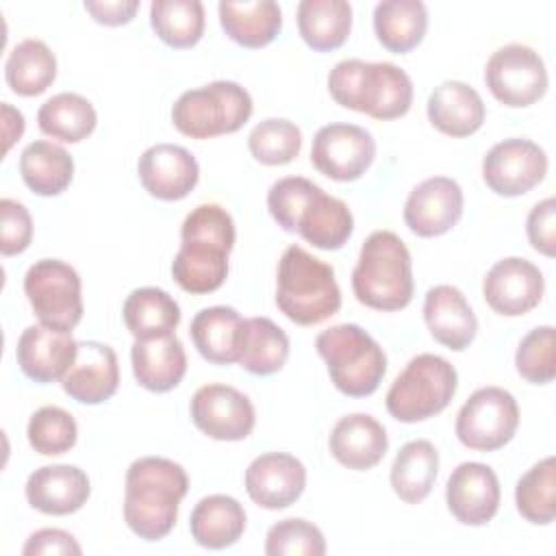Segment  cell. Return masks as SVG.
<instances>
[{"instance_id": "16", "label": "cell", "mask_w": 556, "mask_h": 556, "mask_svg": "<svg viewBox=\"0 0 556 556\" xmlns=\"http://www.w3.org/2000/svg\"><path fill=\"white\" fill-rule=\"evenodd\" d=\"M545 280L541 269L521 256H506L497 261L482 280V295L486 304L504 317H519L530 313L543 298Z\"/></svg>"}, {"instance_id": "15", "label": "cell", "mask_w": 556, "mask_h": 556, "mask_svg": "<svg viewBox=\"0 0 556 556\" xmlns=\"http://www.w3.org/2000/svg\"><path fill=\"white\" fill-rule=\"evenodd\" d=\"M191 421L215 441H243L252 434L256 413L245 393L230 384H204L189 404Z\"/></svg>"}, {"instance_id": "29", "label": "cell", "mask_w": 556, "mask_h": 556, "mask_svg": "<svg viewBox=\"0 0 556 556\" xmlns=\"http://www.w3.org/2000/svg\"><path fill=\"white\" fill-rule=\"evenodd\" d=\"M289 356V337L269 317L243 319L237 343V363L254 376H271Z\"/></svg>"}, {"instance_id": "33", "label": "cell", "mask_w": 556, "mask_h": 556, "mask_svg": "<svg viewBox=\"0 0 556 556\" xmlns=\"http://www.w3.org/2000/svg\"><path fill=\"white\" fill-rule=\"evenodd\" d=\"M352 28V4L345 0H302L298 30L315 52H332L345 43Z\"/></svg>"}, {"instance_id": "31", "label": "cell", "mask_w": 556, "mask_h": 556, "mask_svg": "<svg viewBox=\"0 0 556 556\" xmlns=\"http://www.w3.org/2000/svg\"><path fill=\"white\" fill-rule=\"evenodd\" d=\"M428 30V11L421 0H384L374 9L376 39L395 54L417 48Z\"/></svg>"}, {"instance_id": "3", "label": "cell", "mask_w": 556, "mask_h": 556, "mask_svg": "<svg viewBox=\"0 0 556 556\" xmlns=\"http://www.w3.org/2000/svg\"><path fill=\"white\" fill-rule=\"evenodd\" d=\"M189 491L182 465L163 456H143L130 463L124 489V521L143 541L165 539L178 519Z\"/></svg>"}, {"instance_id": "4", "label": "cell", "mask_w": 556, "mask_h": 556, "mask_svg": "<svg viewBox=\"0 0 556 556\" xmlns=\"http://www.w3.org/2000/svg\"><path fill=\"white\" fill-rule=\"evenodd\" d=\"M328 91L337 104L374 119H397L413 104L410 76L389 61L343 59L328 74Z\"/></svg>"}, {"instance_id": "7", "label": "cell", "mask_w": 556, "mask_h": 556, "mask_svg": "<svg viewBox=\"0 0 556 556\" xmlns=\"http://www.w3.org/2000/svg\"><path fill=\"white\" fill-rule=\"evenodd\" d=\"M315 348L326 361L332 384L343 395L367 397L380 387L387 374L382 348L356 324H337L321 330Z\"/></svg>"}, {"instance_id": "11", "label": "cell", "mask_w": 556, "mask_h": 556, "mask_svg": "<svg viewBox=\"0 0 556 556\" xmlns=\"http://www.w3.org/2000/svg\"><path fill=\"white\" fill-rule=\"evenodd\" d=\"M519 406L510 391L482 387L469 395L456 415L458 441L476 452H495L517 432Z\"/></svg>"}, {"instance_id": "22", "label": "cell", "mask_w": 556, "mask_h": 556, "mask_svg": "<svg viewBox=\"0 0 556 556\" xmlns=\"http://www.w3.org/2000/svg\"><path fill=\"white\" fill-rule=\"evenodd\" d=\"M119 384L117 354L111 345L100 341H78V352L65 376L63 391L80 404H102L111 400Z\"/></svg>"}, {"instance_id": "38", "label": "cell", "mask_w": 556, "mask_h": 556, "mask_svg": "<svg viewBox=\"0 0 556 556\" xmlns=\"http://www.w3.org/2000/svg\"><path fill=\"white\" fill-rule=\"evenodd\" d=\"M98 124V115L93 104L72 91L56 93L48 98L37 111V126L43 135L65 141L78 143L87 139Z\"/></svg>"}, {"instance_id": "5", "label": "cell", "mask_w": 556, "mask_h": 556, "mask_svg": "<svg viewBox=\"0 0 556 556\" xmlns=\"http://www.w3.org/2000/svg\"><path fill=\"white\" fill-rule=\"evenodd\" d=\"M276 306L300 326L326 321L341 308L334 269L302 245H289L278 261Z\"/></svg>"}, {"instance_id": "14", "label": "cell", "mask_w": 556, "mask_h": 556, "mask_svg": "<svg viewBox=\"0 0 556 556\" xmlns=\"http://www.w3.org/2000/svg\"><path fill=\"white\" fill-rule=\"evenodd\" d=\"M547 174L545 150L521 137L495 143L482 159V178L486 187L504 198H517L534 189Z\"/></svg>"}, {"instance_id": "13", "label": "cell", "mask_w": 556, "mask_h": 556, "mask_svg": "<svg viewBox=\"0 0 556 556\" xmlns=\"http://www.w3.org/2000/svg\"><path fill=\"white\" fill-rule=\"evenodd\" d=\"M376 159V139L356 124H326L313 137L311 163L330 180H358Z\"/></svg>"}, {"instance_id": "24", "label": "cell", "mask_w": 556, "mask_h": 556, "mask_svg": "<svg viewBox=\"0 0 556 556\" xmlns=\"http://www.w3.org/2000/svg\"><path fill=\"white\" fill-rule=\"evenodd\" d=\"M424 319L434 341L463 352L478 332V319L460 289L452 285L430 287L424 300Z\"/></svg>"}, {"instance_id": "34", "label": "cell", "mask_w": 556, "mask_h": 556, "mask_svg": "<svg viewBox=\"0 0 556 556\" xmlns=\"http://www.w3.org/2000/svg\"><path fill=\"white\" fill-rule=\"evenodd\" d=\"M24 185L43 198L63 193L74 178L72 154L52 141H33L20 154Z\"/></svg>"}, {"instance_id": "48", "label": "cell", "mask_w": 556, "mask_h": 556, "mask_svg": "<svg viewBox=\"0 0 556 556\" xmlns=\"http://www.w3.org/2000/svg\"><path fill=\"white\" fill-rule=\"evenodd\" d=\"M85 9L91 13V17L98 24L104 26H122L128 24L137 9H139V0H85Z\"/></svg>"}, {"instance_id": "23", "label": "cell", "mask_w": 556, "mask_h": 556, "mask_svg": "<svg viewBox=\"0 0 556 556\" xmlns=\"http://www.w3.org/2000/svg\"><path fill=\"white\" fill-rule=\"evenodd\" d=\"M24 493L28 504L43 515H72L87 504L91 484L76 465H46L28 476Z\"/></svg>"}, {"instance_id": "36", "label": "cell", "mask_w": 556, "mask_h": 556, "mask_svg": "<svg viewBox=\"0 0 556 556\" xmlns=\"http://www.w3.org/2000/svg\"><path fill=\"white\" fill-rule=\"evenodd\" d=\"M241 315L232 306H208L195 313L189 326L195 350L213 365L237 363Z\"/></svg>"}, {"instance_id": "2", "label": "cell", "mask_w": 556, "mask_h": 556, "mask_svg": "<svg viewBox=\"0 0 556 556\" xmlns=\"http://www.w3.org/2000/svg\"><path fill=\"white\" fill-rule=\"evenodd\" d=\"M235 237V222L224 206L198 204L182 222V243L172 261V276L178 287L193 295L217 291L228 276Z\"/></svg>"}, {"instance_id": "44", "label": "cell", "mask_w": 556, "mask_h": 556, "mask_svg": "<svg viewBox=\"0 0 556 556\" xmlns=\"http://www.w3.org/2000/svg\"><path fill=\"white\" fill-rule=\"evenodd\" d=\"M267 556H324L326 539L321 530L300 517L274 523L265 536Z\"/></svg>"}, {"instance_id": "10", "label": "cell", "mask_w": 556, "mask_h": 556, "mask_svg": "<svg viewBox=\"0 0 556 556\" xmlns=\"http://www.w3.org/2000/svg\"><path fill=\"white\" fill-rule=\"evenodd\" d=\"M24 293L46 326L74 330L83 319L78 271L59 258L35 261L24 276Z\"/></svg>"}, {"instance_id": "19", "label": "cell", "mask_w": 556, "mask_h": 556, "mask_svg": "<svg viewBox=\"0 0 556 556\" xmlns=\"http://www.w3.org/2000/svg\"><path fill=\"white\" fill-rule=\"evenodd\" d=\"M76 352L78 341H74L72 330L35 324L20 334L15 358L26 378L39 384H50L65 376Z\"/></svg>"}, {"instance_id": "37", "label": "cell", "mask_w": 556, "mask_h": 556, "mask_svg": "<svg viewBox=\"0 0 556 556\" xmlns=\"http://www.w3.org/2000/svg\"><path fill=\"white\" fill-rule=\"evenodd\" d=\"M4 78L17 96L33 98L43 93L56 78L54 52L41 39L20 41L7 56Z\"/></svg>"}, {"instance_id": "1", "label": "cell", "mask_w": 556, "mask_h": 556, "mask_svg": "<svg viewBox=\"0 0 556 556\" xmlns=\"http://www.w3.org/2000/svg\"><path fill=\"white\" fill-rule=\"evenodd\" d=\"M267 208L282 230L298 232L319 250L343 248L354 230L348 204L302 176L276 180L267 191Z\"/></svg>"}, {"instance_id": "46", "label": "cell", "mask_w": 556, "mask_h": 556, "mask_svg": "<svg viewBox=\"0 0 556 556\" xmlns=\"http://www.w3.org/2000/svg\"><path fill=\"white\" fill-rule=\"evenodd\" d=\"M526 235L530 245L536 252L549 258L556 254V200L554 198H545L530 208L526 219Z\"/></svg>"}, {"instance_id": "43", "label": "cell", "mask_w": 556, "mask_h": 556, "mask_svg": "<svg viewBox=\"0 0 556 556\" xmlns=\"http://www.w3.org/2000/svg\"><path fill=\"white\" fill-rule=\"evenodd\" d=\"M517 374L530 384H547L556 376V332L552 326L530 330L515 352Z\"/></svg>"}, {"instance_id": "26", "label": "cell", "mask_w": 556, "mask_h": 556, "mask_svg": "<svg viewBox=\"0 0 556 556\" xmlns=\"http://www.w3.org/2000/svg\"><path fill=\"white\" fill-rule=\"evenodd\" d=\"M430 124L447 137H469L484 124V102L480 93L463 80L437 85L426 104Z\"/></svg>"}, {"instance_id": "39", "label": "cell", "mask_w": 556, "mask_h": 556, "mask_svg": "<svg viewBox=\"0 0 556 556\" xmlns=\"http://www.w3.org/2000/svg\"><path fill=\"white\" fill-rule=\"evenodd\" d=\"M150 24L169 48H191L204 33V4L200 0H154Z\"/></svg>"}, {"instance_id": "28", "label": "cell", "mask_w": 556, "mask_h": 556, "mask_svg": "<svg viewBox=\"0 0 556 556\" xmlns=\"http://www.w3.org/2000/svg\"><path fill=\"white\" fill-rule=\"evenodd\" d=\"M245 510L230 495L202 497L189 517V530L198 545L206 549H224L235 545L245 530Z\"/></svg>"}, {"instance_id": "17", "label": "cell", "mask_w": 556, "mask_h": 556, "mask_svg": "<svg viewBox=\"0 0 556 556\" xmlns=\"http://www.w3.org/2000/svg\"><path fill=\"white\" fill-rule=\"evenodd\" d=\"M463 189L447 176L421 180L404 204V222L417 237H441L463 217Z\"/></svg>"}, {"instance_id": "41", "label": "cell", "mask_w": 556, "mask_h": 556, "mask_svg": "<svg viewBox=\"0 0 556 556\" xmlns=\"http://www.w3.org/2000/svg\"><path fill=\"white\" fill-rule=\"evenodd\" d=\"M248 148L261 165H287L302 150V130L285 117H267L250 130Z\"/></svg>"}, {"instance_id": "30", "label": "cell", "mask_w": 556, "mask_h": 556, "mask_svg": "<svg viewBox=\"0 0 556 556\" xmlns=\"http://www.w3.org/2000/svg\"><path fill=\"white\" fill-rule=\"evenodd\" d=\"M219 24L224 33L243 48H265L282 28V11L271 0L219 2Z\"/></svg>"}, {"instance_id": "49", "label": "cell", "mask_w": 556, "mask_h": 556, "mask_svg": "<svg viewBox=\"0 0 556 556\" xmlns=\"http://www.w3.org/2000/svg\"><path fill=\"white\" fill-rule=\"evenodd\" d=\"M2 126H4V154L24 132V115L9 102H2Z\"/></svg>"}, {"instance_id": "18", "label": "cell", "mask_w": 556, "mask_h": 556, "mask_svg": "<svg viewBox=\"0 0 556 556\" xmlns=\"http://www.w3.org/2000/svg\"><path fill=\"white\" fill-rule=\"evenodd\" d=\"M500 480L484 463H460L447 478V510L463 526H484L500 508Z\"/></svg>"}, {"instance_id": "27", "label": "cell", "mask_w": 556, "mask_h": 556, "mask_svg": "<svg viewBox=\"0 0 556 556\" xmlns=\"http://www.w3.org/2000/svg\"><path fill=\"white\" fill-rule=\"evenodd\" d=\"M130 361L135 380L152 393L172 391L180 384L187 371V354L176 334L135 339Z\"/></svg>"}, {"instance_id": "40", "label": "cell", "mask_w": 556, "mask_h": 556, "mask_svg": "<svg viewBox=\"0 0 556 556\" xmlns=\"http://www.w3.org/2000/svg\"><path fill=\"white\" fill-rule=\"evenodd\" d=\"M519 515L534 526H549L556 517V460L547 456L532 465L515 486Z\"/></svg>"}, {"instance_id": "47", "label": "cell", "mask_w": 556, "mask_h": 556, "mask_svg": "<svg viewBox=\"0 0 556 556\" xmlns=\"http://www.w3.org/2000/svg\"><path fill=\"white\" fill-rule=\"evenodd\" d=\"M22 554L24 556H65V554L78 556L83 554V547L78 545L74 534L61 528H41L26 539Z\"/></svg>"}, {"instance_id": "12", "label": "cell", "mask_w": 556, "mask_h": 556, "mask_svg": "<svg viewBox=\"0 0 556 556\" xmlns=\"http://www.w3.org/2000/svg\"><path fill=\"white\" fill-rule=\"evenodd\" d=\"M484 83L497 102L523 109L547 91V70L536 50L526 43H508L486 61Z\"/></svg>"}, {"instance_id": "9", "label": "cell", "mask_w": 556, "mask_h": 556, "mask_svg": "<svg viewBox=\"0 0 556 556\" xmlns=\"http://www.w3.org/2000/svg\"><path fill=\"white\" fill-rule=\"evenodd\" d=\"M252 109L245 87L235 80H213L182 91L172 106V122L191 139H211L243 128Z\"/></svg>"}, {"instance_id": "21", "label": "cell", "mask_w": 556, "mask_h": 556, "mask_svg": "<svg viewBox=\"0 0 556 556\" xmlns=\"http://www.w3.org/2000/svg\"><path fill=\"white\" fill-rule=\"evenodd\" d=\"M137 174L152 198L174 202L187 198L195 189L200 180V165L187 148L176 143H156L139 156Z\"/></svg>"}, {"instance_id": "45", "label": "cell", "mask_w": 556, "mask_h": 556, "mask_svg": "<svg viewBox=\"0 0 556 556\" xmlns=\"http://www.w3.org/2000/svg\"><path fill=\"white\" fill-rule=\"evenodd\" d=\"M0 252L2 256L22 254L33 241V219L28 208L11 198L0 200Z\"/></svg>"}, {"instance_id": "32", "label": "cell", "mask_w": 556, "mask_h": 556, "mask_svg": "<svg viewBox=\"0 0 556 556\" xmlns=\"http://www.w3.org/2000/svg\"><path fill=\"white\" fill-rule=\"evenodd\" d=\"M439 473V452L426 439L408 441L400 447L391 465V489L406 504L424 502Z\"/></svg>"}, {"instance_id": "25", "label": "cell", "mask_w": 556, "mask_h": 556, "mask_svg": "<svg viewBox=\"0 0 556 556\" xmlns=\"http://www.w3.org/2000/svg\"><path fill=\"white\" fill-rule=\"evenodd\" d=\"M328 445L339 465L354 471H367L384 458L389 437L376 417L367 413H352L334 424Z\"/></svg>"}, {"instance_id": "35", "label": "cell", "mask_w": 556, "mask_h": 556, "mask_svg": "<svg viewBox=\"0 0 556 556\" xmlns=\"http://www.w3.org/2000/svg\"><path fill=\"white\" fill-rule=\"evenodd\" d=\"M122 317L135 339H156L174 334L180 324V306L167 291L141 287L126 298Z\"/></svg>"}, {"instance_id": "20", "label": "cell", "mask_w": 556, "mask_h": 556, "mask_svg": "<svg viewBox=\"0 0 556 556\" xmlns=\"http://www.w3.org/2000/svg\"><path fill=\"white\" fill-rule=\"evenodd\" d=\"M306 486V467L287 452L256 456L245 469V491L254 504L267 510L291 506Z\"/></svg>"}, {"instance_id": "8", "label": "cell", "mask_w": 556, "mask_h": 556, "mask_svg": "<svg viewBox=\"0 0 556 556\" xmlns=\"http://www.w3.org/2000/svg\"><path fill=\"white\" fill-rule=\"evenodd\" d=\"M458 387V374L450 361L437 354H417L400 371L387 391V410L402 424L430 419L447 408Z\"/></svg>"}, {"instance_id": "42", "label": "cell", "mask_w": 556, "mask_h": 556, "mask_svg": "<svg viewBox=\"0 0 556 556\" xmlns=\"http://www.w3.org/2000/svg\"><path fill=\"white\" fill-rule=\"evenodd\" d=\"M30 447L41 456H59L70 452L78 439V426L72 413L61 406L37 408L26 426Z\"/></svg>"}, {"instance_id": "6", "label": "cell", "mask_w": 556, "mask_h": 556, "mask_svg": "<svg viewBox=\"0 0 556 556\" xmlns=\"http://www.w3.org/2000/svg\"><path fill=\"white\" fill-rule=\"evenodd\" d=\"M413 261L406 243L391 230L371 232L352 271L356 300L376 311H400L413 300Z\"/></svg>"}]
</instances>
